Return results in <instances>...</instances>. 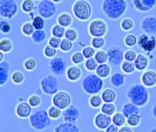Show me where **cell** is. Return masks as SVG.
Instances as JSON below:
<instances>
[{"label":"cell","mask_w":156,"mask_h":132,"mask_svg":"<svg viewBox=\"0 0 156 132\" xmlns=\"http://www.w3.org/2000/svg\"><path fill=\"white\" fill-rule=\"evenodd\" d=\"M128 9L127 0H103L101 11L110 20H118Z\"/></svg>","instance_id":"obj_1"},{"label":"cell","mask_w":156,"mask_h":132,"mask_svg":"<svg viewBox=\"0 0 156 132\" xmlns=\"http://www.w3.org/2000/svg\"><path fill=\"white\" fill-rule=\"evenodd\" d=\"M126 97L129 102L136 105L139 107L145 106L150 100V93L143 85L133 84L126 90Z\"/></svg>","instance_id":"obj_2"},{"label":"cell","mask_w":156,"mask_h":132,"mask_svg":"<svg viewBox=\"0 0 156 132\" xmlns=\"http://www.w3.org/2000/svg\"><path fill=\"white\" fill-rule=\"evenodd\" d=\"M104 85V80L93 73L87 75L81 81V88L83 92L88 96L98 95L103 91Z\"/></svg>","instance_id":"obj_3"},{"label":"cell","mask_w":156,"mask_h":132,"mask_svg":"<svg viewBox=\"0 0 156 132\" xmlns=\"http://www.w3.org/2000/svg\"><path fill=\"white\" fill-rule=\"evenodd\" d=\"M29 122L30 127L36 131H43L51 125V119L47 110L42 108L34 110L29 117Z\"/></svg>","instance_id":"obj_4"},{"label":"cell","mask_w":156,"mask_h":132,"mask_svg":"<svg viewBox=\"0 0 156 132\" xmlns=\"http://www.w3.org/2000/svg\"><path fill=\"white\" fill-rule=\"evenodd\" d=\"M74 18L80 21H87L91 19L93 9L87 0H75L72 6Z\"/></svg>","instance_id":"obj_5"},{"label":"cell","mask_w":156,"mask_h":132,"mask_svg":"<svg viewBox=\"0 0 156 132\" xmlns=\"http://www.w3.org/2000/svg\"><path fill=\"white\" fill-rule=\"evenodd\" d=\"M41 90L43 94L49 96H54L59 91V81L56 75H48L41 78L40 82Z\"/></svg>","instance_id":"obj_6"},{"label":"cell","mask_w":156,"mask_h":132,"mask_svg":"<svg viewBox=\"0 0 156 132\" xmlns=\"http://www.w3.org/2000/svg\"><path fill=\"white\" fill-rule=\"evenodd\" d=\"M19 11L16 0H0V17L9 20L13 19Z\"/></svg>","instance_id":"obj_7"},{"label":"cell","mask_w":156,"mask_h":132,"mask_svg":"<svg viewBox=\"0 0 156 132\" xmlns=\"http://www.w3.org/2000/svg\"><path fill=\"white\" fill-rule=\"evenodd\" d=\"M88 33L92 38L105 37L108 30L107 22L101 19H95L88 24Z\"/></svg>","instance_id":"obj_8"},{"label":"cell","mask_w":156,"mask_h":132,"mask_svg":"<svg viewBox=\"0 0 156 132\" xmlns=\"http://www.w3.org/2000/svg\"><path fill=\"white\" fill-rule=\"evenodd\" d=\"M37 12L42 19H51L57 12L56 4L53 3L51 0H41L37 6Z\"/></svg>","instance_id":"obj_9"},{"label":"cell","mask_w":156,"mask_h":132,"mask_svg":"<svg viewBox=\"0 0 156 132\" xmlns=\"http://www.w3.org/2000/svg\"><path fill=\"white\" fill-rule=\"evenodd\" d=\"M69 67L66 60L63 57L56 56L50 60L49 61V70L56 76H62L65 75L67 68Z\"/></svg>","instance_id":"obj_10"},{"label":"cell","mask_w":156,"mask_h":132,"mask_svg":"<svg viewBox=\"0 0 156 132\" xmlns=\"http://www.w3.org/2000/svg\"><path fill=\"white\" fill-rule=\"evenodd\" d=\"M137 47L143 52H152L156 49V37L141 33L140 35L138 36Z\"/></svg>","instance_id":"obj_11"},{"label":"cell","mask_w":156,"mask_h":132,"mask_svg":"<svg viewBox=\"0 0 156 132\" xmlns=\"http://www.w3.org/2000/svg\"><path fill=\"white\" fill-rule=\"evenodd\" d=\"M108 63L111 67H119L124 61V51L119 46H111L107 50Z\"/></svg>","instance_id":"obj_12"},{"label":"cell","mask_w":156,"mask_h":132,"mask_svg":"<svg viewBox=\"0 0 156 132\" xmlns=\"http://www.w3.org/2000/svg\"><path fill=\"white\" fill-rule=\"evenodd\" d=\"M51 103L53 106L59 107L62 110H64L72 105V97L68 92L60 90L54 96H52Z\"/></svg>","instance_id":"obj_13"},{"label":"cell","mask_w":156,"mask_h":132,"mask_svg":"<svg viewBox=\"0 0 156 132\" xmlns=\"http://www.w3.org/2000/svg\"><path fill=\"white\" fill-rule=\"evenodd\" d=\"M62 116L64 122L76 124L80 117V110L76 106L71 105L70 106H68L66 109L62 111Z\"/></svg>","instance_id":"obj_14"},{"label":"cell","mask_w":156,"mask_h":132,"mask_svg":"<svg viewBox=\"0 0 156 132\" xmlns=\"http://www.w3.org/2000/svg\"><path fill=\"white\" fill-rule=\"evenodd\" d=\"M140 28L142 30V32L145 34L151 36L156 35V17L153 16L145 17L141 20L140 24Z\"/></svg>","instance_id":"obj_15"},{"label":"cell","mask_w":156,"mask_h":132,"mask_svg":"<svg viewBox=\"0 0 156 132\" xmlns=\"http://www.w3.org/2000/svg\"><path fill=\"white\" fill-rule=\"evenodd\" d=\"M131 5L136 11L146 13L155 8L156 0H131Z\"/></svg>","instance_id":"obj_16"},{"label":"cell","mask_w":156,"mask_h":132,"mask_svg":"<svg viewBox=\"0 0 156 132\" xmlns=\"http://www.w3.org/2000/svg\"><path fill=\"white\" fill-rule=\"evenodd\" d=\"M112 123L111 116L99 112L94 117V125L98 130H105Z\"/></svg>","instance_id":"obj_17"},{"label":"cell","mask_w":156,"mask_h":132,"mask_svg":"<svg viewBox=\"0 0 156 132\" xmlns=\"http://www.w3.org/2000/svg\"><path fill=\"white\" fill-rule=\"evenodd\" d=\"M140 84L147 88L156 86V72L153 70H146L140 75Z\"/></svg>","instance_id":"obj_18"},{"label":"cell","mask_w":156,"mask_h":132,"mask_svg":"<svg viewBox=\"0 0 156 132\" xmlns=\"http://www.w3.org/2000/svg\"><path fill=\"white\" fill-rule=\"evenodd\" d=\"M82 75H83L82 69L76 65L69 66L66 70V73H65V76H66L67 80L72 83H75L77 81H79L82 78Z\"/></svg>","instance_id":"obj_19"},{"label":"cell","mask_w":156,"mask_h":132,"mask_svg":"<svg viewBox=\"0 0 156 132\" xmlns=\"http://www.w3.org/2000/svg\"><path fill=\"white\" fill-rule=\"evenodd\" d=\"M15 112L18 117L21 119H26L30 116L32 113V107L29 105L28 102H21L17 105Z\"/></svg>","instance_id":"obj_20"},{"label":"cell","mask_w":156,"mask_h":132,"mask_svg":"<svg viewBox=\"0 0 156 132\" xmlns=\"http://www.w3.org/2000/svg\"><path fill=\"white\" fill-rule=\"evenodd\" d=\"M10 75V63L4 60L1 63H0V87L4 86L9 79Z\"/></svg>","instance_id":"obj_21"},{"label":"cell","mask_w":156,"mask_h":132,"mask_svg":"<svg viewBox=\"0 0 156 132\" xmlns=\"http://www.w3.org/2000/svg\"><path fill=\"white\" fill-rule=\"evenodd\" d=\"M134 66L135 69L138 72H144L148 70V67L150 65V59L143 53H139L137 55L136 60L134 61Z\"/></svg>","instance_id":"obj_22"},{"label":"cell","mask_w":156,"mask_h":132,"mask_svg":"<svg viewBox=\"0 0 156 132\" xmlns=\"http://www.w3.org/2000/svg\"><path fill=\"white\" fill-rule=\"evenodd\" d=\"M53 132H81V129L76 124L62 121L54 127Z\"/></svg>","instance_id":"obj_23"},{"label":"cell","mask_w":156,"mask_h":132,"mask_svg":"<svg viewBox=\"0 0 156 132\" xmlns=\"http://www.w3.org/2000/svg\"><path fill=\"white\" fill-rule=\"evenodd\" d=\"M126 76L121 72H114L109 77V83L114 88H120L124 85Z\"/></svg>","instance_id":"obj_24"},{"label":"cell","mask_w":156,"mask_h":132,"mask_svg":"<svg viewBox=\"0 0 156 132\" xmlns=\"http://www.w3.org/2000/svg\"><path fill=\"white\" fill-rule=\"evenodd\" d=\"M95 74L104 80L110 77V75H112V68L108 62L103 64H98Z\"/></svg>","instance_id":"obj_25"},{"label":"cell","mask_w":156,"mask_h":132,"mask_svg":"<svg viewBox=\"0 0 156 132\" xmlns=\"http://www.w3.org/2000/svg\"><path fill=\"white\" fill-rule=\"evenodd\" d=\"M121 113L127 118L132 115H139L140 114V107L137 106L136 105L130 103V102H127V103L123 104V106L121 107Z\"/></svg>","instance_id":"obj_26"},{"label":"cell","mask_w":156,"mask_h":132,"mask_svg":"<svg viewBox=\"0 0 156 132\" xmlns=\"http://www.w3.org/2000/svg\"><path fill=\"white\" fill-rule=\"evenodd\" d=\"M57 24L65 29H68L73 24V17L67 12H62L57 17Z\"/></svg>","instance_id":"obj_27"},{"label":"cell","mask_w":156,"mask_h":132,"mask_svg":"<svg viewBox=\"0 0 156 132\" xmlns=\"http://www.w3.org/2000/svg\"><path fill=\"white\" fill-rule=\"evenodd\" d=\"M100 96L104 103H114L117 99V93L112 88H106L101 93Z\"/></svg>","instance_id":"obj_28"},{"label":"cell","mask_w":156,"mask_h":132,"mask_svg":"<svg viewBox=\"0 0 156 132\" xmlns=\"http://www.w3.org/2000/svg\"><path fill=\"white\" fill-rule=\"evenodd\" d=\"M31 40L35 43V44H41L42 42H44L47 39V33L44 30H35L34 33L31 35Z\"/></svg>","instance_id":"obj_29"},{"label":"cell","mask_w":156,"mask_h":132,"mask_svg":"<svg viewBox=\"0 0 156 132\" xmlns=\"http://www.w3.org/2000/svg\"><path fill=\"white\" fill-rule=\"evenodd\" d=\"M13 50V42L9 38H4L0 40V51L3 53H9Z\"/></svg>","instance_id":"obj_30"},{"label":"cell","mask_w":156,"mask_h":132,"mask_svg":"<svg viewBox=\"0 0 156 132\" xmlns=\"http://www.w3.org/2000/svg\"><path fill=\"white\" fill-rule=\"evenodd\" d=\"M88 104H89L91 108L97 109V108H100L102 106V105L104 104V102H103L100 95H94V96H91L89 97Z\"/></svg>","instance_id":"obj_31"},{"label":"cell","mask_w":156,"mask_h":132,"mask_svg":"<svg viewBox=\"0 0 156 132\" xmlns=\"http://www.w3.org/2000/svg\"><path fill=\"white\" fill-rule=\"evenodd\" d=\"M112 124L116 125L119 127H121L123 126H125L127 118L125 117V116L121 113V112H116L112 116Z\"/></svg>","instance_id":"obj_32"},{"label":"cell","mask_w":156,"mask_h":132,"mask_svg":"<svg viewBox=\"0 0 156 132\" xmlns=\"http://www.w3.org/2000/svg\"><path fill=\"white\" fill-rule=\"evenodd\" d=\"M20 8L24 13L30 14V13L34 11V9L36 8V4H35L34 0H23V1L21 2Z\"/></svg>","instance_id":"obj_33"},{"label":"cell","mask_w":156,"mask_h":132,"mask_svg":"<svg viewBox=\"0 0 156 132\" xmlns=\"http://www.w3.org/2000/svg\"><path fill=\"white\" fill-rule=\"evenodd\" d=\"M100 112L112 116L117 112V107L114 103H104L100 107Z\"/></svg>","instance_id":"obj_34"},{"label":"cell","mask_w":156,"mask_h":132,"mask_svg":"<svg viewBox=\"0 0 156 132\" xmlns=\"http://www.w3.org/2000/svg\"><path fill=\"white\" fill-rule=\"evenodd\" d=\"M47 112H48V115H49L50 118L52 119V120L59 119L62 116V110L60 109L59 107L53 106V105H51V106L48 107Z\"/></svg>","instance_id":"obj_35"},{"label":"cell","mask_w":156,"mask_h":132,"mask_svg":"<svg viewBox=\"0 0 156 132\" xmlns=\"http://www.w3.org/2000/svg\"><path fill=\"white\" fill-rule=\"evenodd\" d=\"M120 68H121V72L124 75H132L136 71L134 63L128 61H124L122 62V64L120 65Z\"/></svg>","instance_id":"obj_36"},{"label":"cell","mask_w":156,"mask_h":132,"mask_svg":"<svg viewBox=\"0 0 156 132\" xmlns=\"http://www.w3.org/2000/svg\"><path fill=\"white\" fill-rule=\"evenodd\" d=\"M65 28L62 27L61 25L59 24H55L51 27V36L53 37H57V38H60V39H62L64 38V34H65Z\"/></svg>","instance_id":"obj_37"},{"label":"cell","mask_w":156,"mask_h":132,"mask_svg":"<svg viewBox=\"0 0 156 132\" xmlns=\"http://www.w3.org/2000/svg\"><path fill=\"white\" fill-rule=\"evenodd\" d=\"M90 44L91 46L98 50H102L105 45H106V40L104 37H96V38H92L91 39V41H90Z\"/></svg>","instance_id":"obj_38"},{"label":"cell","mask_w":156,"mask_h":132,"mask_svg":"<svg viewBox=\"0 0 156 132\" xmlns=\"http://www.w3.org/2000/svg\"><path fill=\"white\" fill-rule=\"evenodd\" d=\"M84 66L87 71H88L89 73H93V72H96L98 66V63L96 61V59L93 57L90 59H86V61L84 62Z\"/></svg>","instance_id":"obj_39"},{"label":"cell","mask_w":156,"mask_h":132,"mask_svg":"<svg viewBox=\"0 0 156 132\" xmlns=\"http://www.w3.org/2000/svg\"><path fill=\"white\" fill-rule=\"evenodd\" d=\"M35 29L32 25V22L30 21H26L22 24L21 26V32L24 36L27 37H31V35L34 33Z\"/></svg>","instance_id":"obj_40"},{"label":"cell","mask_w":156,"mask_h":132,"mask_svg":"<svg viewBox=\"0 0 156 132\" xmlns=\"http://www.w3.org/2000/svg\"><path fill=\"white\" fill-rule=\"evenodd\" d=\"M127 125L130 127H137L140 125L141 122V115H132L127 117Z\"/></svg>","instance_id":"obj_41"},{"label":"cell","mask_w":156,"mask_h":132,"mask_svg":"<svg viewBox=\"0 0 156 132\" xmlns=\"http://www.w3.org/2000/svg\"><path fill=\"white\" fill-rule=\"evenodd\" d=\"M119 26L123 31H130L134 28V21L130 18H125L120 21Z\"/></svg>","instance_id":"obj_42"},{"label":"cell","mask_w":156,"mask_h":132,"mask_svg":"<svg viewBox=\"0 0 156 132\" xmlns=\"http://www.w3.org/2000/svg\"><path fill=\"white\" fill-rule=\"evenodd\" d=\"M11 81L14 85H20L24 83L25 81V75L20 71H15L11 75Z\"/></svg>","instance_id":"obj_43"},{"label":"cell","mask_w":156,"mask_h":132,"mask_svg":"<svg viewBox=\"0 0 156 132\" xmlns=\"http://www.w3.org/2000/svg\"><path fill=\"white\" fill-rule=\"evenodd\" d=\"M64 39L72 41L73 43L75 42L78 40V32H77V30L75 29H73V28H68L65 30Z\"/></svg>","instance_id":"obj_44"},{"label":"cell","mask_w":156,"mask_h":132,"mask_svg":"<svg viewBox=\"0 0 156 132\" xmlns=\"http://www.w3.org/2000/svg\"><path fill=\"white\" fill-rule=\"evenodd\" d=\"M137 41H138V37L132 33L126 35L124 38V44L129 48H133L137 46Z\"/></svg>","instance_id":"obj_45"},{"label":"cell","mask_w":156,"mask_h":132,"mask_svg":"<svg viewBox=\"0 0 156 132\" xmlns=\"http://www.w3.org/2000/svg\"><path fill=\"white\" fill-rule=\"evenodd\" d=\"M86 59L81 51H75L71 56V61L73 65H79L85 62Z\"/></svg>","instance_id":"obj_46"},{"label":"cell","mask_w":156,"mask_h":132,"mask_svg":"<svg viewBox=\"0 0 156 132\" xmlns=\"http://www.w3.org/2000/svg\"><path fill=\"white\" fill-rule=\"evenodd\" d=\"M23 67L27 72H32L37 67V61L33 58H28L23 62Z\"/></svg>","instance_id":"obj_47"},{"label":"cell","mask_w":156,"mask_h":132,"mask_svg":"<svg viewBox=\"0 0 156 132\" xmlns=\"http://www.w3.org/2000/svg\"><path fill=\"white\" fill-rule=\"evenodd\" d=\"M94 58L96 59V61H98V64H103V63H107L108 62V54H107V51H105L103 50H97Z\"/></svg>","instance_id":"obj_48"},{"label":"cell","mask_w":156,"mask_h":132,"mask_svg":"<svg viewBox=\"0 0 156 132\" xmlns=\"http://www.w3.org/2000/svg\"><path fill=\"white\" fill-rule=\"evenodd\" d=\"M28 103L32 108H38L41 105V98L39 95H31L28 99Z\"/></svg>","instance_id":"obj_49"},{"label":"cell","mask_w":156,"mask_h":132,"mask_svg":"<svg viewBox=\"0 0 156 132\" xmlns=\"http://www.w3.org/2000/svg\"><path fill=\"white\" fill-rule=\"evenodd\" d=\"M32 25L35 29V30H43L45 27V22H44V19H42L41 16H35L32 19Z\"/></svg>","instance_id":"obj_50"},{"label":"cell","mask_w":156,"mask_h":132,"mask_svg":"<svg viewBox=\"0 0 156 132\" xmlns=\"http://www.w3.org/2000/svg\"><path fill=\"white\" fill-rule=\"evenodd\" d=\"M57 54V50L52 48L50 45H46L43 49V55L48 58V59H52L54 57H56Z\"/></svg>","instance_id":"obj_51"},{"label":"cell","mask_w":156,"mask_h":132,"mask_svg":"<svg viewBox=\"0 0 156 132\" xmlns=\"http://www.w3.org/2000/svg\"><path fill=\"white\" fill-rule=\"evenodd\" d=\"M11 30H12V26L8 20L3 19L0 21V32L3 34H9Z\"/></svg>","instance_id":"obj_52"},{"label":"cell","mask_w":156,"mask_h":132,"mask_svg":"<svg viewBox=\"0 0 156 132\" xmlns=\"http://www.w3.org/2000/svg\"><path fill=\"white\" fill-rule=\"evenodd\" d=\"M82 54L84 55L85 59H90L93 58L96 54V50L92 46H85L82 49Z\"/></svg>","instance_id":"obj_53"},{"label":"cell","mask_w":156,"mask_h":132,"mask_svg":"<svg viewBox=\"0 0 156 132\" xmlns=\"http://www.w3.org/2000/svg\"><path fill=\"white\" fill-rule=\"evenodd\" d=\"M73 49V42L66 40V39H62V42L60 45V50L62 52H69Z\"/></svg>","instance_id":"obj_54"},{"label":"cell","mask_w":156,"mask_h":132,"mask_svg":"<svg viewBox=\"0 0 156 132\" xmlns=\"http://www.w3.org/2000/svg\"><path fill=\"white\" fill-rule=\"evenodd\" d=\"M137 55H138V53L135 50H127L126 51H124V61L134 62V61L137 58Z\"/></svg>","instance_id":"obj_55"},{"label":"cell","mask_w":156,"mask_h":132,"mask_svg":"<svg viewBox=\"0 0 156 132\" xmlns=\"http://www.w3.org/2000/svg\"><path fill=\"white\" fill-rule=\"evenodd\" d=\"M61 42H62V39L60 38H57V37H53L51 36L49 40H48V45L51 46L52 48L54 49H60V45H61Z\"/></svg>","instance_id":"obj_56"},{"label":"cell","mask_w":156,"mask_h":132,"mask_svg":"<svg viewBox=\"0 0 156 132\" xmlns=\"http://www.w3.org/2000/svg\"><path fill=\"white\" fill-rule=\"evenodd\" d=\"M119 127H117L116 125H114V124L111 123V124L105 129V132H119Z\"/></svg>","instance_id":"obj_57"},{"label":"cell","mask_w":156,"mask_h":132,"mask_svg":"<svg viewBox=\"0 0 156 132\" xmlns=\"http://www.w3.org/2000/svg\"><path fill=\"white\" fill-rule=\"evenodd\" d=\"M119 132H134V131H133L132 127H130L129 126L127 125V126H123V127H119Z\"/></svg>","instance_id":"obj_58"},{"label":"cell","mask_w":156,"mask_h":132,"mask_svg":"<svg viewBox=\"0 0 156 132\" xmlns=\"http://www.w3.org/2000/svg\"><path fill=\"white\" fill-rule=\"evenodd\" d=\"M151 116L152 117L156 120V103L152 106L151 107Z\"/></svg>","instance_id":"obj_59"},{"label":"cell","mask_w":156,"mask_h":132,"mask_svg":"<svg viewBox=\"0 0 156 132\" xmlns=\"http://www.w3.org/2000/svg\"><path fill=\"white\" fill-rule=\"evenodd\" d=\"M4 61V53L2 51H0V63Z\"/></svg>","instance_id":"obj_60"},{"label":"cell","mask_w":156,"mask_h":132,"mask_svg":"<svg viewBox=\"0 0 156 132\" xmlns=\"http://www.w3.org/2000/svg\"><path fill=\"white\" fill-rule=\"evenodd\" d=\"M51 1H52L53 3H55V4H59V3L62 2V0H51Z\"/></svg>","instance_id":"obj_61"},{"label":"cell","mask_w":156,"mask_h":132,"mask_svg":"<svg viewBox=\"0 0 156 132\" xmlns=\"http://www.w3.org/2000/svg\"><path fill=\"white\" fill-rule=\"evenodd\" d=\"M149 132H156V127H153V128L150 129V131H149Z\"/></svg>","instance_id":"obj_62"},{"label":"cell","mask_w":156,"mask_h":132,"mask_svg":"<svg viewBox=\"0 0 156 132\" xmlns=\"http://www.w3.org/2000/svg\"><path fill=\"white\" fill-rule=\"evenodd\" d=\"M39 1H41V0H39Z\"/></svg>","instance_id":"obj_63"}]
</instances>
